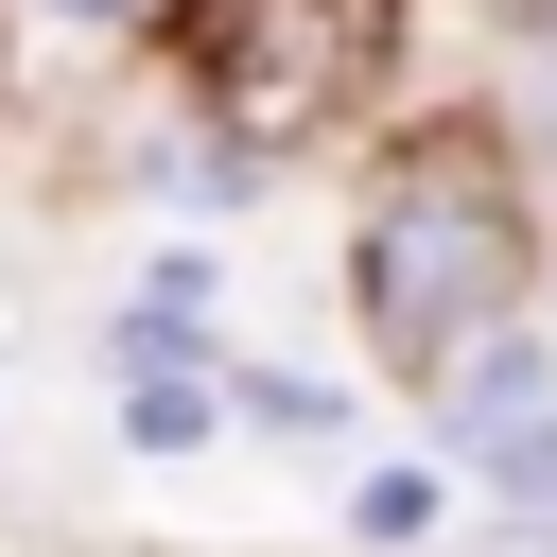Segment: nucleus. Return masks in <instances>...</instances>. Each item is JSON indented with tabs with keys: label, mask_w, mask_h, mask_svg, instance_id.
<instances>
[{
	"label": "nucleus",
	"mask_w": 557,
	"mask_h": 557,
	"mask_svg": "<svg viewBox=\"0 0 557 557\" xmlns=\"http://www.w3.org/2000/svg\"><path fill=\"white\" fill-rule=\"evenodd\" d=\"M540 400H557V313H505L487 348H453V366L418 383V435H435V470H470V453L522 435Z\"/></svg>",
	"instance_id": "nucleus-3"
},
{
	"label": "nucleus",
	"mask_w": 557,
	"mask_h": 557,
	"mask_svg": "<svg viewBox=\"0 0 557 557\" xmlns=\"http://www.w3.org/2000/svg\"><path fill=\"white\" fill-rule=\"evenodd\" d=\"M435 522H453V470H435V453H383V470H348V540H366V557H418Z\"/></svg>",
	"instance_id": "nucleus-7"
},
{
	"label": "nucleus",
	"mask_w": 557,
	"mask_h": 557,
	"mask_svg": "<svg viewBox=\"0 0 557 557\" xmlns=\"http://www.w3.org/2000/svg\"><path fill=\"white\" fill-rule=\"evenodd\" d=\"M104 366H226V278L174 244V261H139L122 278V313H104Z\"/></svg>",
	"instance_id": "nucleus-4"
},
{
	"label": "nucleus",
	"mask_w": 557,
	"mask_h": 557,
	"mask_svg": "<svg viewBox=\"0 0 557 557\" xmlns=\"http://www.w3.org/2000/svg\"><path fill=\"white\" fill-rule=\"evenodd\" d=\"M35 35H70V52H157L174 35V0H17Z\"/></svg>",
	"instance_id": "nucleus-9"
},
{
	"label": "nucleus",
	"mask_w": 557,
	"mask_h": 557,
	"mask_svg": "<svg viewBox=\"0 0 557 557\" xmlns=\"http://www.w3.org/2000/svg\"><path fill=\"white\" fill-rule=\"evenodd\" d=\"M174 87H191V122L209 139H244V157H296V139H331L366 87H383V52H400V17L383 0H174Z\"/></svg>",
	"instance_id": "nucleus-2"
},
{
	"label": "nucleus",
	"mask_w": 557,
	"mask_h": 557,
	"mask_svg": "<svg viewBox=\"0 0 557 557\" xmlns=\"http://www.w3.org/2000/svg\"><path fill=\"white\" fill-rule=\"evenodd\" d=\"M522 557H557V540H522Z\"/></svg>",
	"instance_id": "nucleus-10"
},
{
	"label": "nucleus",
	"mask_w": 557,
	"mask_h": 557,
	"mask_svg": "<svg viewBox=\"0 0 557 557\" xmlns=\"http://www.w3.org/2000/svg\"><path fill=\"white\" fill-rule=\"evenodd\" d=\"M540 261H557V226L487 157V122H418L366 174V209H348V313H366V348L400 383H435L453 348H487L505 313H540Z\"/></svg>",
	"instance_id": "nucleus-1"
},
{
	"label": "nucleus",
	"mask_w": 557,
	"mask_h": 557,
	"mask_svg": "<svg viewBox=\"0 0 557 557\" xmlns=\"http://www.w3.org/2000/svg\"><path fill=\"white\" fill-rule=\"evenodd\" d=\"M453 487H470V505H505V522H522V540H557V400H540V418H522V435H487V453H470V470H453Z\"/></svg>",
	"instance_id": "nucleus-8"
},
{
	"label": "nucleus",
	"mask_w": 557,
	"mask_h": 557,
	"mask_svg": "<svg viewBox=\"0 0 557 557\" xmlns=\"http://www.w3.org/2000/svg\"><path fill=\"white\" fill-rule=\"evenodd\" d=\"M226 418H244L261 453H331V435H348V383H331V366H226Z\"/></svg>",
	"instance_id": "nucleus-5"
},
{
	"label": "nucleus",
	"mask_w": 557,
	"mask_h": 557,
	"mask_svg": "<svg viewBox=\"0 0 557 557\" xmlns=\"http://www.w3.org/2000/svg\"><path fill=\"white\" fill-rule=\"evenodd\" d=\"M122 453H209L226 435V366H122Z\"/></svg>",
	"instance_id": "nucleus-6"
}]
</instances>
